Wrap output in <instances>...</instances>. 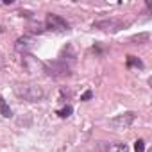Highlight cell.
I'll return each mask as SVG.
<instances>
[{
	"label": "cell",
	"instance_id": "obj_7",
	"mask_svg": "<svg viewBox=\"0 0 152 152\" xmlns=\"http://www.w3.org/2000/svg\"><path fill=\"white\" fill-rule=\"evenodd\" d=\"M0 115H2L4 118H11L13 116V109L9 107V104L6 102V99L0 95Z\"/></svg>",
	"mask_w": 152,
	"mask_h": 152
},
{
	"label": "cell",
	"instance_id": "obj_10",
	"mask_svg": "<svg viewBox=\"0 0 152 152\" xmlns=\"http://www.w3.org/2000/svg\"><path fill=\"white\" fill-rule=\"evenodd\" d=\"M134 152H145V141L141 138L134 141Z\"/></svg>",
	"mask_w": 152,
	"mask_h": 152
},
{
	"label": "cell",
	"instance_id": "obj_3",
	"mask_svg": "<svg viewBox=\"0 0 152 152\" xmlns=\"http://www.w3.org/2000/svg\"><path fill=\"white\" fill-rule=\"evenodd\" d=\"M45 72H47V75H50V77H54V79H63V77L72 75V68L63 59L45 63Z\"/></svg>",
	"mask_w": 152,
	"mask_h": 152
},
{
	"label": "cell",
	"instance_id": "obj_8",
	"mask_svg": "<svg viewBox=\"0 0 152 152\" xmlns=\"http://www.w3.org/2000/svg\"><path fill=\"white\" fill-rule=\"evenodd\" d=\"M125 66L127 68H143L145 64H143V61L141 59H138L136 56H127V59H125Z\"/></svg>",
	"mask_w": 152,
	"mask_h": 152
},
{
	"label": "cell",
	"instance_id": "obj_2",
	"mask_svg": "<svg viewBox=\"0 0 152 152\" xmlns=\"http://www.w3.org/2000/svg\"><path fill=\"white\" fill-rule=\"evenodd\" d=\"M45 29L50 31V32L64 34V32H70V23H68L63 16H59V15L48 13V15L45 16Z\"/></svg>",
	"mask_w": 152,
	"mask_h": 152
},
{
	"label": "cell",
	"instance_id": "obj_1",
	"mask_svg": "<svg viewBox=\"0 0 152 152\" xmlns=\"http://www.w3.org/2000/svg\"><path fill=\"white\" fill-rule=\"evenodd\" d=\"M15 95L22 100H25V102H41L43 97H45V91L38 84L25 83V84H16L15 86Z\"/></svg>",
	"mask_w": 152,
	"mask_h": 152
},
{
	"label": "cell",
	"instance_id": "obj_11",
	"mask_svg": "<svg viewBox=\"0 0 152 152\" xmlns=\"http://www.w3.org/2000/svg\"><path fill=\"white\" fill-rule=\"evenodd\" d=\"M91 97H93V91H91V90H86V91L83 93V97H81V100H83V102H86V100H90Z\"/></svg>",
	"mask_w": 152,
	"mask_h": 152
},
{
	"label": "cell",
	"instance_id": "obj_6",
	"mask_svg": "<svg viewBox=\"0 0 152 152\" xmlns=\"http://www.w3.org/2000/svg\"><path fill=\"white\" fill-rule=\"evenodd\" d=\"M104 150L106 152H129V145L124 141H113V143H107Z\"/></svg>",
	"mask_w": 152,
	"mask_h": 152
},
{
	"label": "cell",
	"instance_id": "obj_9",
	"mask_svg": "<svg viewBox=\"0 0 152 152\" xmlns=\"http://www.w3.org/2000/svg\"><path fill=\"white\" fill-rule=\"evenodd\" d=\"M56 113H57V115H59V116H61V118H68V116H70V115H72V113H73V107H72V106H70V104H68V106H64V107H63V109H57V111H56Z\"/></svg>",
	"mask_w": 152,
	"mask_h": 152
},
{
	"label": "cell",
	"instance_id": "obj_4",
	"mask_svg": "<svg viewBox=\"0 0 152 152\" xmlns=\"http://www.w3.org/2000/svg\"><path fill=\"white\" fill-rule=\"evenodd\" d=\"M134 118H136V115H134L132 111H127V113L116 115L115 118L109 120V127H113V129H116V131H125V129H129V127L132 125Z\"/></svg>",
	"mask_w": 152,
	"mask_h": 152
},
{
	"label": "cell",
	"instance_id": "obj_5",
	"mask_svg": "<svg viewBox=\"0 0 152 152\" xmlns=\"http://www.w3.org/2000/svg\"><path fill=\"white\" fill-rule=\"evenodd\" d=\"M93 29H100V31H106V32H116L122 29V22H116V20H102V22H95L93 23Z\"/></svg>",
	"mask_w": 152,
	"mask_h": 152
}]
</instances>
